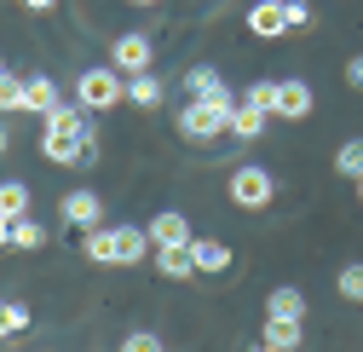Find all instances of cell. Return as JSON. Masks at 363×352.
<instances>
[{"instance_id":"obj_1","label":"cell","mask_w":363,"mask_h":352,"mask_svg":"<svg viewBox=\"0 0 363 352\" xmlns=\"http://www.w3.org/2000/svg\"><path fill=\"white\" fill-rule=\"evenodd\" d=\"M40 156L52 167H93L99 162V133H93V110L81 104H58L47 116V133H40Z\"/></svg>"},{"instance_id":"obj_2","label":"cell","mask_w":363,"mask_h":352,"mask_svg":"<svg viewBox=\"0 0 363 352\" xmlns=\"http://www.w3.org/2000/svg\"><path fill=\"white\" fill-rule=\"evenodd\" d=\"M156 243L145 226H93L81 231V260H93V266H139L150 260Z\"/></svg>"},{"instance_id":"obj_3","label":"cell","mask_w":363,"mask_h":352,"mask_svg":"<svg viewBox=\"0 0 363 352\" xmlns=\"http://www.w3.org/2000/svg\"><path fill=\"white\" fill-rule=\"evenodd\" d=\"M231 110H237V93H219V99H185L173 116L179 127V139H191V145H208L219 133H231Z\"/></svg>"},{"instance_id":"obj_4","label":"cell","mask_w":363,"mask_h":352,"mask_svg":"<svg viewBox=\"0 0 363 352\" xmlns=\"http://www.w3.org/2000/svg\"><path fill=\"white\" fill-rule=\"evenodd\" d=\"M75 104H81V110H93V116L127 104V75H121L110 58H104V64H86V70L75 75Z\"/></svg>"},{"instance_id":"obj_5","label":"cell","mask_w":363,"mask_h":352,"mask_svg":"<svg viewBox=\"0 0 363 352\" xmlns=\"http://www.w3.org/2000/svg\"><path fill=\"white\" fill-rule=\"evenodd\" d=\"M225 197H231L237 208H248V214H259V208H271V197H277V180H271L259 162H242L231 173V185H225Z\"/></svg>"},{"instance_id":"obj_6","label":"cell","mask_w":363,"mask_h":352,"mask_svg":"<svg viewBox=\"0 0 363 352\" xmlns=\"http://www.w3.org/2000/svg\"><path fill=\"white\" fill-rule=\"evenodd\" d=\"M58 219H64L69 231H93V226H104V197L75 185V191H64V197H58Z\"/></svg>"},{"instance_id":"obj_7","label":"cell","mask_w":363,"mask_h":352,"mask_svg":"<svg viewBox=\"0 0 363 352\" xmlns=\"http://www.w3.org/2000/svg\"><path fill=\"white\" fill-rule=\"evenodd\" d=\"M150 58H156V47H150V35H139V29H127V35L110 40V64H116L121 75H145Z\"/></svg>"},{"instance_id":"obj_8","label":"cell","mask_w":363,"mask_h":352,"mask_svg":"<svg viewBox=\"0 0 363 352\" xmlns=\"http://www.w3.org/2000/svg\"><path fill=\"white\" fill-rule=\"evenodd\" d=\"M311 110H317L311 81H277V99H271V116L277 121H306Z\"/></svg>"},{"instance_id":"obj_9","label":"cell","mask_w":363,"mask_h":352,"mask_svg":"<svg viewBox=\"0 0 363 352\" xmlns=\"http://www.w3.org/2000/svg\"><path fill=\"white\" fill-rule=\"evenodd\" d=\"M64 104V87L47 75V70H35V75H23V116H40L47 121L52 110Z\"/></svg>"},{"instance_id":"obj_10","label":"cell","mask_w":363,"mask_h":352,"mask_svg":"<svg viewBox=\"0 0 363 352\" xmlns=\"http://www.w3.org/2000/svg\"><path fill=\"white\" fill-rule=\"evenodd\" d=\"M191 260H196V277H225L237 266L231 243H219V237H191Z\"/></svg>"},{"instance_id":"obj_11","label":"cell","mask_w":363,"mask_h":352,"mask_svg":"<svg viewBox=\"0 0 363 352\" xmlns=\"http://www.w3.org/2000/svg\"><path fill=\"white\" fill-rule=\"evenodd\" d=\"M145 231H150V243L162 248V243H173V248H185L196 231H191V219L185 214H179V208H162V214H150L145 219Z\"/></svg>"},{"instance_id":"obj_12","label":"cell","mask_w":363,"mask_h":352,"mask_svg":"<svg viewBox=\"0 0 363 352\" xmlns=\"http://www.w3.org/2000/svg\"><path fill=\"white\" fill-rule=\"evenodd\" d=\"M242 23H248V35H259V40H277V35H289V18H283V0H254Z\"/></svg>"},{"instance_id":"obj_13","label":"cell","mask_w":363,"mask_h":352,"mask_svg":"<svg viewBox=\"0 0 363 352\" xmlns=\"http://www.w3.org/2000/svg\"><path fill=\"white\" fill-rule=\"evenodd\" d=\"M150 266L167 277V283H191L196 277V260H191V243L185 248H173V243H162L156 254H150Z\"/></svg>"},{"instance_id":"obj_14","label":"cell","mask_w":363,"mask_h":352,"mask_svg":"<svg viewBox=\"0 0 363 352\" xmlns=\"http://www.w3.org/2000/svg\"><path fill=\"white\" fill-rule=\"evenodd\" d=\"M167 99V81L156 75V70H145V75H127V104L133 110H156Z\"/></svg>"},{"instance_id":"obj_15","label":"cell","mask_w":363,"mask_h":352,"mask_svg":"<svg viewBox=\"0 0 363 352\" xmlns=\"http://www.w3.org/2000/svg\"><path fill=\"white\" fill-rule=\"evenodd\" d=\"M265 116H271V110H259V104L237 99V110H231V139H237V145H254V139L265 133Z\"/></svg>"},{"instance_id":"obj_16","label":"cell","mask_w":363,"mask_h":352,"mask_svg":"<svg viewBox=\"0 0 363 352\" xmlns=\"http://www.w3.org/2000/svg\"><path fill=\"white\" fill-rule=\"evenodd\" d=\"M306 318H265V329H259V341L271 346V352H300V329Z\"/></svg>"},{"instance_id":"obj_17","label":"cell","mask_w":363,"mask_h":352,"mask_svg":"<svg viewBox=\"0 0 363 352\" xmlns=\"http://www.w3.org/2000/svg\"><path fill=\"white\" fill-rule=\"evenodd\" d=\"M219 93H231V87H225V75L213 64H191L185 70V99H219Z\"/></svg>"},{"instance_id":"obj_18","label":"cell","mask_w":363,"mask_h":352,"mask_svg":"<svg viewBox=\"0 0 363 352\" xmlns=\"http://www.w3.org/2000/svg\"><path fill=\"white\" fill-rule=\"evenodd\" d=\"M29 324H35L29 300H18V295H6V300H0V341H12V335H29Z\"/></svg>"},{"instance_id":"obj_19","label":"cell","mask_w":363,"mask_h":352,"mask_svg":"<svg viewBox=\"0 0 363 352\" xmlns=\"http://www.w3.org/2000/svg\"><path fill=\"white\" fill-rule=\"evenodd\" d=\"M265 318H306V295H300L294 283L271 289V295H265Z\"/></svg>"},{"instance_id":"obj_20","label":"cell","mask_w":363,"mask_h":352,"mask_svg":"<svg viewBox=\"0 0 363 352\" xmlns=\"http://www.w3.org/2000/svg\"><path fill=\"white\" fill-rule=\"evenodd\" d=\"M23 214H35L29 185L23 180H0V219H23Z\"/></svg>"},{"instance_id":"obj_21","label":"cell","mask_w":363,"mask_h":352,"mask_svg":"<svg viewBox=\"0 0 363 352\" xmlns=\"http://www.w3.org/2000/svg\"><path fill=\"white\" fill-rule=\"evenodd\" d=\"M12 248H23V254H40V248H47V226H40L35 214L12 219Z\"/></svg>"},{"instance_id":"obj_22","label":"cell","mask_w":363,"mask_h":352,"mask_svg":"<svg viewBox=\"0 0 363 352\" xmlns=\"http://www.w3.org/2000/svg\"><path fill=\"white\" fill-rule=\"evenodd\" d=\"M335 173H340V180H363V139H346L340 150H335Z\"/></svg>"},{"instance_id":"obj_23","label":"cell","mask_w":363,"mask_h":352,"mask_svg":"<svg viewBox=\"0 0 363 352\" xmlns=\"http://www.w3.org/2000/svg\"><path fill=\"white\" fill-rule=\"evenodd\" d=\"M18 110H23V75L0 70V116H18Z\"/></svg>"},{"instance_id":"obj_24","label":"cell","mask_w":363,"mask_h":352,"mask_svg":"<svg viewBox=\"0 0 363 352\" xmlns=\"http://www.w3.org/2000/svg\"><path fill=\"white\" fill-rule=\"evenodd\" d=\"M116 352H167V341H162L156 329H127Z\"/></svg>"},{"instance_id":"obj_25","label":"cell","mask_w":363,"mask_h":352,"mask_svg":"<svg viewBox=\"0 0 363 352\" xmlns=\"http://www.w3.org/2000/svg\"><path fill=\"white\" fill-rule=\"evenodd\" d=\"M335 289H340V300H357V306H363V260H352V266H340Z\"/></svg>"},{"instance_id":"obj_26","label":"cell","mask_w":363,"mask_h":352,"mask_svg":"<svg viewBox=\"0 0 363 352\" xmlns=\"http://www.w3.org/2000/svg\"><path fill=\"white\" fill-rule=\"evenodd\" d=\"M283 18H289V29H311V23H317L311 0H283Z\"/></svg>"},{"instance_id":"obj_27","label":"cell","mask_w":363,"mask_h":352,"mask_svg":"<svg viewBox=\"0 0 363 352\" xmlns=\"http://www.w3.org/2000/svg\"><path fill=\"white\" fill-rule=\"evenodd\" d=\"M248 104H259V110H271V99H277V81H248V93H242Z\"/></svg>"},{"instance_id":"obj_28","label":"cell","mask_w":363,"mask_h":352,"mask_svg":"<svg viewBox=\"0 0 363 352\" xmlns=\"http://www.w3.org/2000/svg\"><path fill=\"white\" fill-rule=\"evenodd\" d=\"M346 87H357V93H363V53L346 58Z\"/></svg>"},{"instance_id":"obj_29","label":"cell","mask_w":363,"mask_h":352,"mask_svg":"<svg viewBox=\"0 0 363 352\" xmlns=\"http://www.w3.org/2000/svg\"><path fill=\"white\" fill-rule=\"evenodd\" d=\"M23 12H35V18L40 12H58V0H23Z\"/></svg>"},{"instance_id":"obj_30","label":"cell","mask_w":363,"mask_h":352,"mask_svg":"<svg viewBox=\"0 0 363 352\" xmlns=\"http://www.w3.org/2000/svg\"><path fill=\"white\" fill-rule=\"evenodd\" d=\"M12 150V127H6V116H0V156Z\"/></svg>"},{"instance_id":"obj_31","label":"cell","mask_w":363,"mask_h":352,"mask_svg":"<svg viewBox=\"0 0 363 352\" xmlns=\"http://www.w3.org/2000/svg\"><path fill=\"white\" fill-rule=\"evenodd\" d=\"M0 248H12V219H0Z\"/></svg>"},{"instance_id":"obj_32","label":"cell","mask_w":363,"mask_h":352,"mask_svg":"<svg viewBox=\"0 0 363 352\" xmlns=\"http://www.w3.org/2000/svg\"><path fill=\"white\" fill-rule=\"evenodd\" d=\"M127 6H162V0H127Z\"/></svg>"},{"instance_id":"obj_33","label":"cell","mask_w":363,"mask_h":352,"mask_svg":"<svg viewBox=\"0 0 363 352\" xmlns=\"http://www.w3.org/2000/svg\"><path fill=\"white\" fill-rule=\"evenodd\" d=\"M248 352H271V346H265V341H254V346H248Z\"/></svg>"},{"instance_id":"obj_34","label":"cell","mask_w":363,"mask_h":352,"mask_svg":"<svg viewBox=\"0 0 363 352\" xmlns=\"http://www.w3.org/2000/svg\"><path fill=\"white\" fill-rule=\"evenodd\" d=\"M357 202H363V180H357Z\"/></svg>"},{"instance_id":"obj_35","label":"cell","mask_w":363,"mask_h":352,"mask_svg":"<svg viewBox=\"0 0 363 352\" xmlns=\"http://www.w3.org/2000/svg\"><path fill=\"white\" fill-rule=\"evenodd\" d=\"M0 70H6V64H0Z\"/></svg>"}]
</instances>
